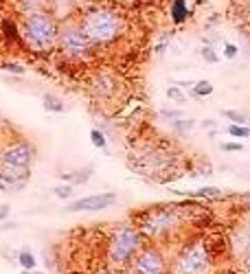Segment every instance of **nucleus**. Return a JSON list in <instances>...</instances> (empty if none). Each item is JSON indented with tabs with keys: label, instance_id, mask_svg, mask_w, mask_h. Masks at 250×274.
Instances as JSON below:
<instances>
[{
	"label": "nucleus",
	"instance_id": "nucleus-40",
	"mask_svg": "<svg viewBox=\"0 0 250 274\" xmlns=\"http://www.w3.org/2000/svg\"><path fill=\"white\" fill-rule=\"evenodd\" d=\"M31 274H42V272H31Z\"/></svg>",
	"mask_w": 250,
	"mask_h": 274
},
{
	"label": "nucleus",
	"instance_id": "nucleus-30",
	"mask_svg": "<svg viewBox=\"0 0 250 274\" xmlns=\"http://www.w3.org/2000/svg\"><path fill=\"white\" fill-rule=\"evenodd\" d=\"M0 68L7 70V73H15V75H25L27 73V68L22 66V64H15V61H3Z\"/></svg>",
	"mask_w": 250,
	"mask_h": 274
},
{
	"label": "nucleus",
	"instance_id": "nucleus-6",
	"mask_svg": "<svg viewBox=\"0 0 250 274\" xmlns=\"http://www.w3.org/2000/svg\"><path fill=\"white\" fill-rule=\"evenodd\" d=\"M215 255L209 239H186L169 265V274H209Z\"/></svg>",
	"mask_w": 250,
	"mask_h": 274
},
{
	"label": "nucleus",
	"instance_id": "nucleus-34",
	"mask_svg": "<svg viewBox=\"0 0 250 274\" xmlns=\"http://www.w3.org/2000/svg\"><path fill=\"white\" fill-rule=\"evenodd\" d=\"M200 128L211 130V134H215V121H213V119H204V121L200 123Z\"/></svg>",
	"mask_w": 250,
	"mask_h": 274
},
{
	"label": "nucleus",
	"instance_id": "nucleus-15",
	"mask_svg": "<svg viewBox=\"0 0 250 274\" xmlns=\"http://www.w3.org/2000/svg\"><path fill=\"white\" fill-rule=\"evenodd\" d=\"M228 244H231V250H233V252H235L239 259H241V257H244V252L250 248V230H248V228H241V226H239V228L233 230Z\"/></svg>",
	"mask_w": 250,
	"mask_h": 274
},
{
	"label": "nucleus",
	"instance_id": "nucleus-31",
	"mask_svg": "<svg viewBox=\"0 0 250 274\" xmlns=\"http://www.w3.org/2000/svg\"><path fill=\"white\" fill-rule=\"evenodd\" d=\"M165 95H167L171 101H176V103H184V101H186V95H184V92H182L180 88H174V86H171V88H167Z\"/></svg>",
	"mask_w": 250,
	"mask_h": 274
},
{
	"label": "nucleus",
	"instance_id": "nucleus-1",
	"mask_svg": "<svg viewBox=\"0 0 250 274\" xmlns=\"http://www.w3.org/2000/svg\"><path fill=\"white\" fill-rule=\"evenodd\" d=\"M184 210L178 204H154L132 215V222L136 224L140 235L152 244L169 241L184 226Z\"/></svg>",
	"mask_w": 250,
	"mask_h": 274
},
{
	"label": "nucleus",
	"instance_id": "nucleus-5",
	"mask_svg": "<svg viewBox=\"0 0 250 274\" xmlns=\"http://www.w3.org/2000/svg\"><path fill=\"white\" fill-rule=\"evenodd\" d=\"M145 237L140 235V230L136 228V224L132 222H121L116 224L114 228L108 235L106 241V261L112 268L125 270L130 265V261L134 259V255L138 252V248L143 246Z\"/></svg>",
	"mask_w": 250,
	"mask_h": 274
},
{
	"label": "nucleus",
	"instance_id": "nucleus-13",
	"mask_svg": "<svg viewBox=\"0 0 250 274\" xmlns=\"http://www.w3.org/2000/svg\"><path fill=\"white\" fill-rule=\"evenodd\" d=\"M169 22L174 27H182L184 22H189V18L193 15V9L189 5V0H169Z\"/></svg>",
	"mask_w": 250,
	"mask_h": 274
},
{
	"label": "nucleus",
	"instance_id": "nucleus-3",
	"mask_svg": "<svg viewBox=\"0 0 250 274\" xmlns=\"http://www.w3.org/2000/svg\"><path fill=\"white\" fill-rule=\"evenodd\" d=\"M59 35V18L49 9L33 11L22 15L20 20V37L22 46L35 55H51L57 51Z\"/></svg>",
	"mask_w": 250,
	"mask_h": 274
},
{
	"label": "nucleus",
	"instance_id": "nucleus-14",
	"mask_svg": "<svg viewBox=\"0 0 250 274\" xmlns=\"http://www.w3.org/2000/svg\"><path fill=\"white\" fill-rule=\"evenodd\" d=\"M0 35L7 42V46H22V37H20V22H15L9 15L0 18ZM25 49V46H22Z\"/></svg>",
	"mask_w": 250,
	"mask_h": 274
},
{
	"label": "nucleus",
	"instance_id": "nucleus-10",
	"mask_svg": "<svg viewBox=\"0 0 250 274\" xmlns=\"http://www.w3.org/2000/svg\"><path fill=\"white\" fill-rule=\"evenodd\" d=\"M35 158V150L33 145L25 138L11 140V143L3 145L0 152V167L3 169H31Z\"/></svg>",
	"mask_w": 250,
	"mask_h": 274
},
{
	"label": "nucleus",
	"instance_id": "nucleus-39",
	"mask_svg": "<svg viewBox=\"0 0 250 274\" xmlns=\"http://www.w3.org/2000/svg\"><path fill=\"white\" fill-rule=\"evenodd\" d=\"M3 145H5V143H3V138H0V152H3Z\"/></svg>",
	"mask_w": 250,
	"mask_h": 274
},
{
	"label": "nucleus",
	"instance_id": "nucleus-19",
	"mask_svg": "<svg viewBox=\"0 0 250 274\" xmlns=\"http://www.w3.org/2000/svg\"><path fill=\"white\" fill-rule=\"evenodd\" d=\"M171 132L178 136H184V134H189V132L195 128V121L193 119H186V116H182V119H176V121H171Z\"/></svg>",
	"mask_w": 250,
	"mask_h": 274
},
{
	"label": "nucleus",
	"instance_id": "nucleus-8",
	"mask_svg": "<svg viewBox=\"0 0 250 274\" xmlns=\"http://www.w3.org/2000/svg\"><path fill=\"white\" fill-rule=\"evenodd\" d=\"M88 92L99 103H114L123 92V79L112 68H97L88 79Z\"/></svg>",
	"mask_w": 250,
	"mask_h": 274
},
{
	"label": "nucleus",
	"instance_id": "nucleus-7",
	"mask_svg": "<svg viewBox=\"0 0 250 274\" xmlns=\"http://www.w3.org/2000/svg\"><path fill=\"white\" fill-rule=\"evenodd\" d=\"M97 46L88 40L84 33L77 18H66L59 22V35H57V53L64 61L70 64H79L90 57H95Z\"/></svg>",
	"mask_w": 250,
	"mask_h": 274
},
{
	"label": "nucleus",
	"instance_id": "nucleus-33",
	"mask_svg": "<svg viewBox=\"0 0 250 274\" xmlns=\"http://www.w3.org/2000/svg\"><path fill=\"white\" fill-rule=\"evenodd\" d=\"M222 152H244V145L241 143H222Z\"/></svg>",
	"mask_w": 250,
	"mask_h": 274
},
{
	"label": "nucleus",
	"instance_id": "nucleus-4",
	"mask_svg": "<svg viewBox=\"0 0 250 274\" xmlns=\"http://www.w3.org/2000/svg\"><path fill=\"white\" fill-rule=\"evenodd\" d=\"M128 164L140 176L156 180V182H167V180L176 178L171 174H176L178 158L174 156V152L160 145H140L130 154Z\"/></svg>",
	"mask_w": 250,
	"mask_h": 274
},
{
	"label": "nucleus",
	"instance_id": "nucleus-9",
	"mask_svg": "<svg viewBox=\"0 0 250 274\" xmlns=\"http://www.w3.org/2000/svg\"><path fill=\"white\" fill-rule=\"evenodd\" d=\"M130 274H169V263L158 244H143L128 265Z\"/></svg>",
	"mask_w": 250,
	"mask_h": 274
},
{
	"label": "nucleus",
	"instance_id": "nucleus-16",
	"mask_svg": "<svg viewBox=\"0 0 250 274\" xmlns=\"http://www.w3.org/2000/svg\"><path fill=\"white\" fill-rule=\"evenodd\" d=\"M90 174H92V167H86V169H77V171H70V174H61L59 178L66 180L68 184H86L90 180Z\"/></svg>",
	"mask_w": 250,
	"mask_h": 274
},
{
	"label": "nucleus",
	"instance_id": "nucleus-11",
	"mask_svg": "<svg viewBox=\"0 0 250 274\" xmlns=\"http://www.w3.org/2000/svg\"><path fill=\"white\" fill-rule=\"evenodd\" d=\"M116 193H95V195H86L75 202L66 204V213H97V210H106L112 204H116Z\"/></svg>",
	"mask_w": 250,
	"mask_h": 274
},
{
	"label": "nucleus",
	"instance_id": "nucleus-17",
	"mask_svg": "<svg viewBox=\"0 0 250 274\" xmlns=\"http://www.w3.org/2000/svg\"><path fill=\"white\" fill-rule=\"evenodd\" d=\"M15 3H18V11L22 15L33 13V11H42L49 7V0H15Z\"/></svg>",
	"mask_w": 250,
	"mask_h": 274
},
{
	"label": "nucleus",
	"instance_id": "nucleus-24",
	"mask_svg": "<svg viewBox=\"0 0 250 274\" xmlns=\"http://www.w3.org/2000/svg\"><path fill=\"white\" fill-rule=\"evenodd\" d=\"M222 116L224 119H228L231 123H237V125H250V119L246 114L237 112V110H222Z\"/></svg>",
	"mask_w": 250,
	"mask_h": 274
},
{
	"label": "nucleus",
	"instance_id": "nucleus-28",
	"mask_svg": "<svg viewBox=\"0 0 250 274\" xmlns=\"http://www.w3.org/2000/svg\"><path fill=\"white\" fill-rule=\"evenodd\" d=\"M171 37H174V33H162V37L158 40V44L154 46V53H156V55H165L167 46L171 44Z\"/></svg>",
	"mask_w": 250,
	"mask_h": 274
},
{
	"label": "nucleus",
	"instance_id": "nucleus-12",
	"mask_svg": "<svg viewBox=\"0 0 250 274\" xmlns=\"http://www.w3.org/2000/svg\"><path fill=\"white\" fill-rule=\"evenodd\" d=\"M31 169H3L0 167V191L18 193L29 184Z\"/></svg>",
	"mask_w": 250,
	"mask_h": 274
},
{
	"label": "nucleus",
	"instance_id": "nucleus-20",
	"mask_svg": "<svg viewBox=\"0 0 250 274\" xmlns=\"http://www.w3.org/2000/svg\"><path fill=\"white\" fill-rule=\"evenodd\" d=\"M42 106H44L46 112H55V114L64 112V103H61V99L55 97V95H51V92H46V95L42 97Z\"/></svg>",
	"mask_w": 250,
	"mask_h": 274
},
{
	"label": "nucleus",
	"instance_id": "nucleus-32",
	"mask_svg": "<svg viewBox=\"0 0 250 274\" xmlns=\"http://www.w3.org/2000/svg\"><path fill=\"white\" fill-rule=\"evenodd\" d=\"M239 53V46L233 44V42H224V57L226 59H235Z\"/></svg>",
	"mask_w": 250,
	"mask_h": 274
},
{
	"label": "nucleus",
	"instance_id": "nucleus-27",
	"mask_svg": "<svg viewBox=\"0 0 250 274\" xmlns=\"http://www.w3.org/2000/svg\"><path fill=\"white\" fill-rule=\"evenodd\" d=\"M53 193H55V198H59V200H70L75 195V186L73 184H57L55 189H53Z\"/></svg>",
	"mask_w": 250,
	"mask_h": 274
},
{
	"label": "nucleus",
	"instance_id": "nucleus-21",
	"mask_svg": "<svg viewBox=\"0 0 250 274\" xmlns=\"http://www.w3.org/2000/svg\"><path fill=\"white\" fill-rule=\"evenodd\" d=\"M18 263H20V268L22 270H33L35 265H37V259H35V255L31 252V250H20L18 252Z\"/></svg>",
	"mask_w": 250,
	"mask_h": 274
},
{
	"label": "nucleus",
	"instance_id": "nucleus-37",
	"mask_svg": "<svg viewBox=\"0 0 250 274\" xmlns=\"http://www.w3.org/2000/svg\"><path fill=\"white\" fill-rule=\"evenodd\" d=\"M18 228V222H0V230H15Z\"/></svg>",
	"mask_w": 250,
	"mask_h": 274
},
{
	"label": "nucleus",
	"instance_id": "nucleus-23",
	"mask_svg": "<svg viewBox=\"0 0 250 274\" xmlns=\"http://www.w3.org/2000/svg\"><path fill=\"white\" fill-rule=\"evenodd\" d=\"M226 132H228V136L233 138H250V125H237V123H231L228 128H226Z\"/></svg>",
	"mask_w": 250,
	"mask_h": 274
},
{
	"label": "nucleus",
	"instance_id": "nucleus-35",
	"mask_svg": "<svg viewBox=\"0 0 250 274\" xmlns=\"http://www.w3.org/2000/svg\"><path fill=\"white\" fill-rule=\"evenodd\" d=\"M9 213H11V206L9 204H0V222H5V219L9 217Z\"/></svg>",
	"mask_w": 250,
	"mask_h": 274
},
{
	"label": "nucleus",
	"instance_id": "nucleus-25",
	"mask_svg": "<svg viewBox=\"0 0 250 274\" xmlns=\"http://www.w3.org/2000/svg\"><path fill=\"white\" fill-rule=\"evenodd\" d=\"M200 57L206 61V64H217V61H220V55H217V51L213 49V46L211 44H204L200 49Z\"/></svg>",
	"mask_w": 250,
	"mask_h": 274
},
{
	"label": "nucleus",
	"instance_id": "nucleus-36",
	"mask_svg": "<svg viewBox=\"0 0 250 274\" xmlns=\"http://www.w3.org/2000/svg\"><path fill=\"white\" fill-rule=\"evenodd\" d=\"M97 274H123V270H119V268H112V265H106V268H101Z\"/></svg>",
	"mask_w": 250,
	"mask_h": 274
},
{
	"label": "nucleus",
	"instance_id": "nucleus-38",
	"mask_svg": "<svg viewBox=\"0 0 250 274\" xmlns=\"http://www.w3.org/2000/svg\"><path fill=\"white\" fill-rule=\"evenodd\" d=\"M241 263H244V268H246V270H250V248L244 252V257H241Z\"/></svg>",
	"mask_w": 250,
	"mask_h": 274
},
{
	"label": "nucleus",
	"instance_id": "nucleus-2",
	"mask_svg": "<svg viewBox=\"0 0 250 274\" xmlns=\"http://www.w3.org/2000/svg\"><path fill=\"white\" fill-rule=\"evenodd\" d=\"M77 20H79V27L84 29V33L88 35V40L97 49L119 42L125 35V29H128V20L123 18V13L108 5L88 7Z\"/></svg>",
	"mask_w": 250,
	"mask_h": 274
},
{
	"label": "nucleus",
	"instance_id": "nucleus-18",
	"mask_svg": "<svg viewBox=\"0 0 250 274\" xmlns=\"http://www.w3.org/2000/svg\"><path fill=\"white\" fill-rule=\"evenodd\" d=\"M184 195H189V198H202V200H222V191L217 189V186H202V189L189 191Z\"/></svg>",
	"mask_w": 250,
	"mask_h": 274
},
{
	"label": "nucleus",
	"instance_id": "nucleus-29",
	"mask_svg": "<svg viewBox=\"0 0 250 274\" xmlns=\"http://www.w3.org/2000/svg\"><path fill=\"white\" fill-rule=\"evenodd\" d=\"M160 119H165V121H176V119H182V116H184V112H182V110H169V108H162L160 110Z\"/></svg>",
	"mask_w": 250,
	"mask_h": 274
},
{
	"label": "nucleus",
	"instance_id": "nucleus-26",
	"mask_svg": "<svg viewBox=\"0 0 250 274\" xmlns=\"http://www.w3.org/2000/svg\"><path fill=\"white\" fill-rule=\"evenodd\" d=\"M213 83H211V81H206V79H202V81H195L193 83V92H195V95H198L200 99L202 97H209V95H213Z\"/></svg>",
	"mask_w": 250,
	"mask_h": 274
},
{
	"label": "nucleus",
	"instance_id": "nucleus-22",
	"mask_svg": "<svg viewBox=\"0 0 250 274\" xmlns=\"http://www.w3.org/2000/svg\"><path fill=\"white\" fill-rule=\"evenodd\" d=\"M90 143L97 147V150H103L108 152V138L103 134V130H99V128H92L90 130Z\"/></svg>",
	"mask_w": 250,
	"mask_h": 274
}]
</instances>
